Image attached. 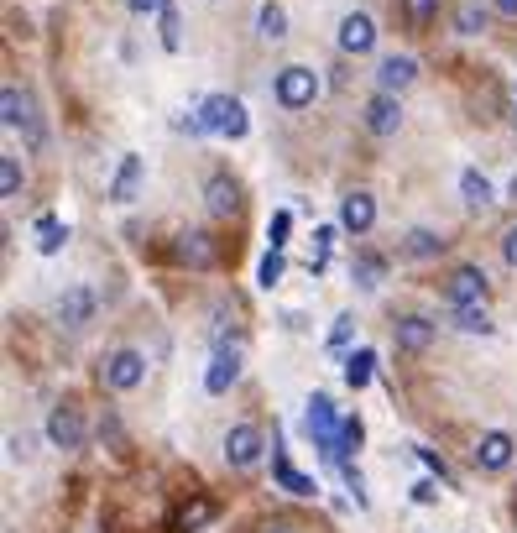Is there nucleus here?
I'll return each instance as SVG.
<instances>
[{"label":"nucleus","mask_w":517,"mask_h":533,"mask_svg":"<svg viewBox=\"0 0 517 533\" xmlns=\"http://www.w3.org/2000/svg\"><path fill=\"white\" fill-rule=\"evenodd\" d=\"M361 434H366V429H361V419H345V424H340V445H335V460H345L350 450H361Z\"/></svg>","instance_id":"c756f323"},{"label":"nucleus","mask_w":517,"mask_h":533,"mask_svg":"<svg viewBox=\"0 0 517 533\" xmlns=\"http://www.w3.org/2000/svg\"><path fill=\"white\" fill-rule=\"evenodd\" d=\"M439 251H444V241L434 236V230H408L403 257H413V262H429V257H439Z\"/></svg>","instance_id":"b1692460"},{"label":"nucleus","mask_w":517,"mask_h":533,"mask_svg":"<svg viewBox=\"0 0 517 533\" xmlns=\"http://www.w3.org/2000/svg\"><path fill=\"white\" fill-rule=\"evenodd\" d=\"M434 497H439L434 481H418V486H413V502H434Z\"/></svg>","instance_id":"a19ab883"},{"label":"nucleus","mask_w":517,"mask_h":533,"mask_svg":"<svg viewBox=\"0 0 517 533\" xmlns=\"http://www.w3.org/2000/svg\"><path fill=\"white\" fill-rule=\"evenodd\" d=\"M256 27H262V37H267V42H277L282 32H288V11H282V6H262Z\"/></svg>","instance_id":"bb28decb"},{"label":"nucleus","mask_w":517,"mask_h":533,"mask_svg":"<svg viewBox=\"0 0 517 533\" xmlns=\"http://www.w3.org/2000/svg\"><path fill=\"white\" fill-rule=\"evenodd\" d=\"M329 241H335V225H319V236H314V262H309V272H324V267H329Z\"/></svg>","instance_id":"7c9ffc66"},{"label":"nucleus","mask_w":517,"mask_h":533,"mask_svg":"<svg viewBox=\"0 0 517 533\" xmlns=\"http://www.w3.org/2000/svg\"><path fill=\"white\" fill-rule=\"evenodd\" d=\"M136 189H141V157L126 152V157H121V168H115V178H110V199H115V204H131Z\"/></svg>","instance_id":"f3484780"},{"label":"nucleus","mask_w":517,"mask_h":533,"mask_svg":"<svg viewBox=\"0 0 517 533\" xmlns=\"http://www.w3.org/2000/svg\"><path fill=\"white\" fill-rule=\"evenodd\" d=\"M418 455H423V466H429V471H434V476H439L444 486H455V476H450V466H444V460H439L434 450H418Z\"/></svg>","instance_id":"4c0bfd02"},{"label":"nucleus","mask_w":517,"mask_h":533,"mask_svg":"<svg viewBox=\"0 0 517 533\" xmlns=\"http://www.w3.org/2000/svg\"><path fill=\"white\" fill-rule=\"evenodd\" d=\"M502 257H507V262L517 267V225H512V230H507V236H502Z\"/></svg>","instance_id":"ea45409f"},{"label":"nucleus","mask_w":517,"mask_h":533,"mask_svg":"<svg viewBox=\"0 0 517 533\" xmlns=\"http://www.w3.org/2000/svg\"><path fill=\"white\" fill-rule=\"evenodd\" d=\"M58 314H63V324H74V330H79V324H89V314H94V293H89V288H74V293L58 304Z\"/></svg>","instance_id":"4be33fe9"},{"label":"nucleus","mask_w":517,"mask_h":533,"mask_svg":"<svg viewBox=\"0 0 517 533\" xmlns=\"http://www.w3.org/2000/svg\"><path fill=\"white\" fill-rule=\"evenodd\" d=\"M215 513H220L215 497H188L178 513H173V533H199V528L215 523Z\"/></svg>","instance_id":"4468645a"},{"label":"nucleus","mask_w":517,"mask_h":533,"mask_svg":"<svg viewBox=\"0 0 517 533\" xmlns=\"http://www.w3.org/2000/svg\"><path fill=\"white\" fill-rule=\"evenodd\" d=\"M350 335H356V319H350V314H340V319H335V330H329V351H345V345H350Z\"/></svg>","instance_id":"72a5a7b5"},{"label":"nucleus","mask_w":517,"mask_h":533,"mask_svg":"<svg viewBox=\"0 0 517 533\" xmlns=\"http://www.w3.org/2000/svg\"><path fill=\"white\" fill-rule=\"evenodd\" d=\"M397 126H403V105H397V95H387V89H382V95L366 105V131L371 136H392Z\"/></svg>","instance_id":"f8f14e48"},{"label":"nucleus","mask_w":517,"mask_h":533,"mask_svg":"<svg viewBox=\"0 0 517 533\" xmlns=\"http://www.w3.org/2000/svg\"><path fill=\"white\" fill-rule=\"evenodd\" d=\"M340 225H345V230H356V236H366V230L376 225V199H371L366 189L345 194V199H340Z\"/></svg>","instance_id":"9b49d317"},{"label":"nucleus","mask_w":517,"mask_h":533,"mask_svg":"<svg viewBox=\"0 0 517 533\" xmlns=\"http://www.w3.org/2000/svg\"><path fill=\"white\" fill-rule=\"evenodd\" d=\"M199 115H204V126H209V131H215V136H230V142H241V136L251 131L246 105H241V100H230V95H209V100L199 105Z\"/></svg>","instance_id":"f257e3e1"},{"label":"nucleus","mask_w":517,"mask_h":533,"mask_svg":"<svg viewBox=\"0 0 517 533\" xmlns=\"http://www.w3.org/2000/svg\"><path fill=\"white\" fill-rule=\"evenodd\" d=\"M444 293H450V304H486V272L481 267H455Z\"/></svg>","instance_id":"1a4fd4ad"},{"label":"nucleus","mask_w":517,"mask_h":533,"mask_svg":"<svg viewBox=\"0 0 517 533\" xmlns=\"http://www.w3.org/2000/svg\"><path fill=\"white\" fill-rule=\"evenodd\" d=\"M460 194H465L470 210H486V204H491V183H486L476 168H465V173H460Z\"/></svg>","instance_id":"a878e982"},{"label":"nucleus","mask_w":517,"mask_h":533,"mask_svg":"<svg viewBox=\"0 0 517 533\" xmlns=\"http://www.w3.org/2000/svg\"><path fill=\"white\" fill-rule=\"evenodd\" d=\"M455 27H460L465 37H481V32H486V11L476 6V0H465V6H460V16H455Z\"/></svg>","instance_id":"cd10ccee"},{"label":"nucleus","mask_w":517,"mask_h":533,"mask_svg":"<svg viewBox=\"0 0 517 533\" xmlns=\"http://www.w3.org/2000/svg\"><path fill=\"white\" fill-rule=\"evenodd\" d=\"M173 257L188 262V267H209V262H215V246H209L204 230H183L178 246H173Z\"/></svg>","instance_id":"6ab92c4d"},{"label":"nucleus","mask_w":517,"mask_h":533,"mask_svg":"<svg viewBox=\"0 0 517 533\" xmlns=\"http://www.w3.org/2000/svg\"><path fill=\"white\" fill-rule=\"evenodd\" d=\"M63 241H68V225L53 220V215H42L37 220V251H42V257H53V251H63Z\"/></svg>","instance_id":"393cba45"},{"label":"nucleus","mask_w":517,"mask_h":533,"mask_svg":"<svg viewBox=\"0 0 517 533\" xmlns=\"http://www.w3.org/2000/svg\"><path fill=\"white\" fill-rule=\"evenodd\" d=\"M277 277H282V251H267L262 257V288H277Z\"/></svg>","instance_id":"e433bc0d"},{"label":"nucleus","mask_w":517,"mask_h":533,"mask_svg":"<svg viewBox=\"0 0 517 533\" xmlns=\"http://www.w3.org/2000/svg\"><path fill=\"white\" fill-rule=\"evenodd\" d=\"M314 95H319V74H314V68L293 63V68H282V74H277V105L282 110H309Z\"/></svg>","instance_id":"7ed1b4c3"},{"label":"nucleus","mask_w":517,"mask_h":533,"mask_svg":"<svg viewBox=\"0 0 517 533\" xmlns=\"http://www.w3.org/2000/svg\"><path fill=\"white\" fill-rule=\"evenodd\" d=\"M0 110H6V126H11V131H27V142L37 147V136H42V131H37V115H32V100L21 95L16 84H6V95H0Z\"/></svg>","instance_id":"6e6552de"},{"label":"nucleus","mask_w":517,"mask_h":533,"mask_svg":"<svg viewBox=\"0 0 517 533\" xmlns=\"http://www.w3.org/2000/svg\"><path fill=\"white\" fill-rule=\"evenodd\" d=\"M376 277H382V257H371V251H366V257L356 262V283H361V288H376Z\"/></svg>","instance_id":"f704fd0d"},{"label":"nucleus","mask_w":517,"mask_h":533,"mask_svg":"<svg viewBox=\"0 0 517 533\" xmlns=\"http://www.w3.org/2000/svg\"><path fill=\"white\" fill-rule=\"evenodd\" d=\"M512 199H517V173H512Z\"/></svg>","instance_id":"c03bdc74"},{"label":"nucleus","mask_w":517,"mask_h":533,"mask_svg":"<svg viewBox=\"0 0 517 533\" xmlns=\"http://www.w3.org/2000/svg\"><path fill=\"white\" fill-rule=\"evenodd\" d=\"M340 413H335V403H329L324 398V392H314V398H309V419H303V429H309V439H314V445L329 455V460H335V445H340Z\"/></svg>","instance_id":"f03ea898"},{"label":"nucleus","mask_w":517,"mask_h":533,"mask_svg":"<svg viewBox=\"0 0 517 533\" xmlns=\"http://www.w3.org/2000/svg\"><path fill=\"white\" fill-rule=\"evenodd\" d=\"M491 6H497L502 16H517V0H491Z\"/></svg>","instance_id":"37998d69"},{"label":"nucleus","mask_w":517,"mask_h":533,"mask_svg":"<svg viewBox=\"0 0 517 533\" xmlns=\"http://www.w3.org/2000/svg\"><path fill=\"white\" fill-rule=\"evenodd\" d=\"M262 533H303V528H298V523H267Z\"/></svg>","instance_id":"79ce46f5"},{"label":"nucleus","mask_w":517,"mask_h":533,"mask_svg":"<svg viewBox=\"0 0 517 533\" xmlns=\"http://www.w3.org/2000/svg\"><path fill=\"white\" fill-rule=\"evenodd\" d=\"M476 466H481V471H507V466H512V434H502V429L481 434V445H476Z\"/></svg>","instance_id":"ddd939ff"},{"label":"nucleus","mask_w":517,"mask_h":533,"mask_svg":"<svg viewBox=\"0 0 517 533\" xmlns=\"http://www.w3.org/2000/svg\"><path fill=\"white\" fill-rule=\"evenodd\" d=\"M376 48V21L366 16V11H350L345 21H340V53H371Z\"/></svg>","instance_id":"0eeeda50"},{"label":"nucleus","mask_w":517,"mask_h":533,"mask_svg":"<svg viewBox=\"0 0 517 533\" xmlns=\"http://www.w3.org/2000/svg\"><path fill=\"white\" fill-rule=\"evenodd\" d=\"M47 439H53L58 450H84V419H79V408H53V419H47Z\"/></svg>","instance_id":"9d476101"},{"label":"nucleus","mask_w":517,"mask_h":533,"mask_svg":"<svg viewBox=\"0 0 517 533\" xmlns=\"http://www.w3.org/2000/svg\"><path fill=\"white\" fill-rule=\"evenodd\" d=\"M204 199H209V215H235V210H241V189H235L225 173H215L204 183Z\"/></svg>","instance_id":"a211bd4d"},{"label":"nucleus","mask_w":517,"mask_h":533,"mask_svg":"<svg viewBox=\"0 0 517 533\" xmlns=\"http://www.w3.org/2000/svg\"><path fill=\"white\" fill-rule=\"evenodd\" d=\"M262 450H267V439H262V429H256V424H235L225 434V460H230L235 471H251L256 460H262Z\"/></svg>","instance_id":"20e7f679"},{"label":"nucleus","mask_w":517,"mask_h":533,"mask_svg":"<svg viewBox=\"0 0 517 533\" xmlns=\"http://www.w3.org/2000/svg\"><path fill=\"white\" fill-rule=\"evenodd\" d=\"M162 6H168V0H126L131 16H152V11H162Z\"/></svg>","instance_id":"58836bf2"},{"label":"nucleus","mask_w":517,"mask_h":533,"mask_svg":"<svg viewBox=\"0 0 517 533\" xmlns=\"http://www.w3.org/2000/svg\"><path fill=\"white\" fill-rule=\"evenodd\" d=\"M141 382H147V361H141V351H110L105 356V387L136 392Z\"/></svg>","instance_id":"39448f33"},{"label":"nucleus","mask_w":517,"mask_h":533,"mask_svg":"<svg viewBox=\"0 0 517 533\" xmlns=\"http://www.w3.org/2000/svg\"><path fill=\"white\" fill-rule=\"evenodd\" d=\"M434 319H423V314H403V319H397L392 324V340H397V351H429V345H434Z\"/></svg>","instance_id":"423d86ee"},{"label":"nucleus","mask_w":517,"mask_h":533,"mask_svg":"<svg viewBox=\"0 0 517 533\" xmlns=\"http://www.w3.org/2000/svg\"><path fill=\"white\" fill-rule=\"evenodd\" d=\"M235 377H241V351L230 345V351H215V361H209V372H204V392H215V398H220V392H225Z\"/></svg>","instance_id":"2eb2a0df"},{"label":"nucleus","mask_w":517,"mask_h":533,"mask_svg":"<svg viewBox=\"0 0 517 533\" xmlns=\"http://www.w3.org/2000/svg\"><path fill=\"white\" fill-rule=\"evenodd\" d=\"M272 450H277V445H272ZM272 476H277V486H282V492H293V497H314V492H319V486H314V476L293 471V466H288V455H282V450L272 455Z\"/></svg>","instance_id":"aec40b11"},{"label":"nucleus","mask_w":517,"mask_h":533,"mask_svg":"<svg viewBox=\"0 0 517 533\" xmlns=\"http://www.w3.org/2000/svg\"><path fill=\"white\" fill-rule=\"evenodd\" d=\"M157 16H162V48L178 53V42H183V37H178V11H173V6H162Z\"/></svg>","instance_id":"473e14b6"},{"label":"nucleus","mask_w":517,"mask_h":533,"mask_svg":"<svg viewBox=\"0 0 517 533\" xmlns=\"http://www.w3.org/2000/svg\"><path fill=\"white\" fill-rule=\"evenodd\" d=\"M288 225H293V215H288V210H277V215H272V225H267L272 251H282V241H288Z\"/></svg>","instance_id":"c9c22d12"},{"label":"nucleus","mask_w":517,"mask_h":533,"mask_svg":"<svg viewBox=\"0 0 517 533\" xmlns=\"http://www.w3.org/2000/svg\"><path fill=\"white\" fill-rule=\"evenodd\" d=\"M418 79V63L408 53H397V58H382V68H376V84L387 89V95H397V89H408Z\"/></svg>","instance_id":"dca6fc26"},{"label":"nucleus","mask_w":517,"mask_h":533,"mask_svg":"<svg viewBox=\"0 0 517 533\" xmlns=\"http://www.w3.org/2000/svg\"><path fill=\"white\" fill-rule=\"evenodd\" d=\"M371 372H376V351H366V345H361V351H350V356H345V382L356 387V392L371 382Z\"/></svg>","instance_id":"5701e85b"},{"label":"nucleus","mask_w":517,"mask_h":533,"mask_svg":"<svg viewBox=\"0 0 517 533\" xmlns=\"http://www.w3.org/2000/svg\"><path fill=\"white\" fill-rule=\"evenodd\" d=\"M450 324H455L460 335H491V330H497L481 304H450Z\"/></svg>","instance_id":"412c9836"},{"label":"nucleus","mask_w":517,"mask_h":533,"mask_svg":"<svg viewBox=\"0 0 517 533\" xmlns=\"http://www.w3.org/2000/svg\"><path fill=\"white\" fill-rule=\"evenodd\" d=\"M403 11H408V21H413V27H429V21H434V11H439V0H403Z\"/></svg>","instance_id":"2f4dec72"},{"label":"nucleus","mask_w":517,"mask_h":533,"mask_svg":"<svg viewBox=\"0 0 517 533\" xmlns=\"http://www.w3.org/2000/svg\"><path fill=\"white\" fill-rule=\"evenodd\" d=\"M0 194H6V199L21 194V162L16 157H0Z\"/></svg>","instance_id":"c85d7f7f"}]
</instances>
